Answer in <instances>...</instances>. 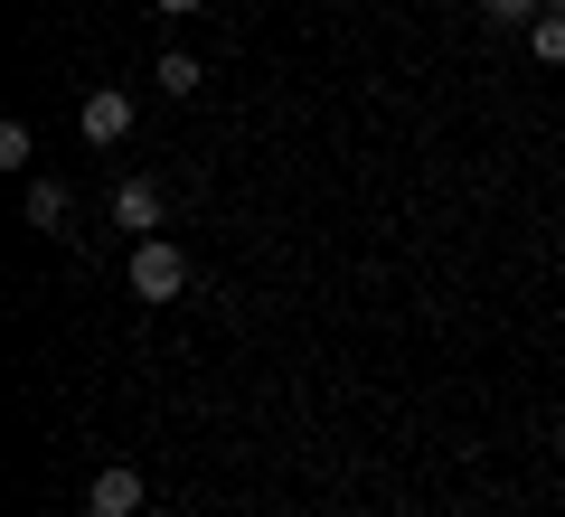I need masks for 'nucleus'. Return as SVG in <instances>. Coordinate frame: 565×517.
<instances>
[{"mask_svg": "<svg viewBox=\"0 0 565 517\" xmlns=\"http://www.w3.org/2000/svg\"><path fill=\"white\" fill-rule=\"evenodd\" d=\"M189 292V255L170 236H141L132 245V301H180Z\"/></svg>", "mask_w": 565, "mask_h": 517, "instance_id": "1", "label": "nucleus"}, {"mask_svg": "<svg viewBox=\"0 0 565 517\" xmlns=\"http://www.w3.org/2000/svg\"><path fill=\"white\" fill-rule=\"evenodd\" d=\"M132 508H141V471H132V461L95 471V489H85V517H132Z\"/></svg>", "mask_w": 565, "mask_h": 517, "instance_id": "2", "label": "nucleus"}, {"mask_svg": "<svg viewBox=\"0 0 565 517\" xmlns=\"http://www.w3.org/2000/svg\"><path fill=\"white\" fill-rule=\"evenodd\" d=\"M114 226L141 245L151 226H161V189H151V180H122V189H114Z\"/></svg>", "mask_w": 565, "mask_h": 517, "instance_id": "3", "label": "nucleus"}, {"mask_svg": "<svg viewBox=\"0 0 565 517\" xmlns=\"http://www.w3.org/2000/svg\"><path fill=\"white\" fill-rule=\"evenodd\" d=\"M122 132H132V95H122V85L85 95V141H122Z\"/></svg>", "mask_w": 565, "mask_h": 517, "instance_id": "4", "label": "nucleus"}, {"mask_svg": "<svg viewBox=\"0 0 565 517\" xmlns=\"http://www.w3.org/2000/svg\"><path fill=\"white\" fill-rule=\"evenodd\" d=\"M151 85H161V95H199V85H207V66L189 57V47H170V57L151 66Z\"/></svg>", "mask_w": 565, "mask_h": 517, "instance_id": "5", "label": "nucleus"}, {"mask_svg": "<svg viewBox=\"0 0 565 517\" xmlns=\"http://www.w3.org/2000/svg\"><path fill=\"white\" fill-rule=\"evenodd\" d=\"M29 226H47V236L66 226V189L57 180H29Z\"/></svg>", "mask_w": 565, "mask_h": 517, "instance_id": "6", "label": "nucleus"}, {"mask_svg": "<svg viewBox=\"0 0 565 517\" xmlns=\"http://www.w3.org/2000/svg\"><path fill=\"white\" fill-rule=\"evenodd\" d=\"M481 20H490V29H537L546 0H481Z\"/></svg>", "mask_w": 565, "mask_h": 517, "instance_id": "7", "label": "nucleus"}, {"mask_svg": "<svg viewBox=\"0 0 565 517\" xmlns=\"http://www.w3.org/2000/svg\"><path fill=\"white\" fill-rule=\"evenodd\" d=\"M527 47H537V66H565V20H556V10L527 29Z\"/></svg>", "mask_w": 565, "mask_h": 517, "instance_id": "8", "label": "nucleus"}, {"mask_svg": "<svg viewBox=\"0 0 565 517\" xmlns=\"http://www.w3.org/2000/svg\"><path fill=\"white\" fill-rule=\"evenodd\" d=\"M0 170H29V122H20V114L0 122Z\"/></svg>", "mask_w": 565, "mask_h": 517, "instance_id": "9", "label": "nucleus"}, {"mask_svg": "<svg viewBox=\"0 0 565 517\" xmlns=\"http://www.w3.org/2000/svg\"><path fill=\"white\" fill-rule=\"evenodd\" d=\"M151 10H161V20H199L207 0H151Z\"/></svg>", "mask_w": 565, "mask_h": 517, "instance_id": "10", "label": "nucleus"}, {"mask_svg": "<svg viewBox=\"0 0 565 517\" xmlns=\"http://www.w3.org/2000/svg\"><path fill=\"white\" fill-rule=\"evenodd\" d=\"M546 10H556V20H565V0H546Z\"/></svg>", "mask_w": 565, "mask_h": 517, "instance_id": "11", "label": "nucleus"}]
</instances>
